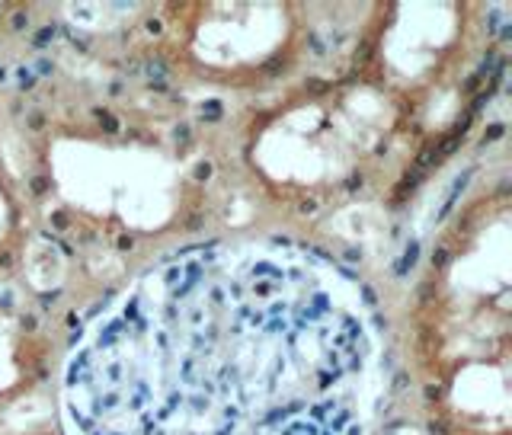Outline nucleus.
<instances>
[{
    "label": "nucleus",
    "mask_w": 512,
    "mask_h": 435,
    "mask_svg": "<svg viewBox=\"0 0 512 435\" xmlns=\"http://www.w3.org/2000/svg\"><path fill=\"white\" fill-rule=\"evenodd\" d=\"M378 394L362 288L282 240L141 272L84 327L61 384L68 435H365Z\"/></svg>",
    "instance_id": "1"
},
{
    "label": "nucleus",
    "mask_w": 512,
    "mask_h": 435,
    "mask_svg": "<svg viewBox=\"0 0 512 435\" xmlns=\"http://www.w3.org/2000/svg\"><path fill=\"white\" fill-rule=\"evenodd\" d=\"M509 189L480 192L448 221L413 314L432 435H509Z\"/></svg>",
    "instance_id": "2"
},
{
    "label": "nucleus",
    "mask_w": 512,
    "mask_h": 435,
    "mask_svg": "<svg viewBox=\"0 0 512 435\" xmlns=\"http://www.w3.org/2000/svg\"><path fill=\"white\" fill-rule=\"evenodd\" d=\"M407 122L413 116L404 103L352 77L263 112L250 128L247 160L279 199L320 205L356 189Z\"/></svg>",
    "instance_id": "3"
},
{
    "label": "nucleus",
    "mask_w": 512,
    "mask_h": 435,
    "mask_svg": "<svg viewBox=\"0 0 512 435\" xmlns=\"http://www.w3.org/2000/svg\"><path fill=\"white\" fill-rule=\"evenodd\" d=\"M170 52L208 84H260L295 58L301 16L288 4L170 7Z\"/></svg>",
    "instance_id": "4"
},
{
    "label": "nucleus",
    "mask_w": 512,
    "mask_h": 435,
    "mask_svg": "<svg viewBox=\"0 0 512 435\" xmlns=\"http://www.w3.org/2000/svg\"><path fill=\"white\" fill-rule=\"evenodd\" d=\"M468 10L458 4H400L378 13V29L359 77L420 112L458 61Z\"/></svg>",
    "instance_id": "5"
},
{
    "label": "nucleus",
    "mask_w": 512,
    "mask_h": 435,
    "mask_svg": "<svg viewBox=\"0 0 512 435\" xmlns=\"http://www.w3.org/2000/svg\"><path fill=\"white\" fill-rule=\"evenodd\" d=\"M48 368V336L23 308L0 304V407L32 391Z\"/></svg>",
    "instance_id": "6"
},
{
    "label": "nucleus",
    "mask_w": 512,
    "mask_h": 435,
    "mask_svg": "<svg viewBox=\"0 0 512 435\" xmlns=\"http://www.w3.org/2000/svg\"><path fill=\"white\" fill-rule=\"evenodd\" d=\"M20 231H23V212L16 202V192L7 183V176L0 173V266H4L13 250L20 247Z\"/></svg>",
    "instance_id": "7"
}]
</instances>
